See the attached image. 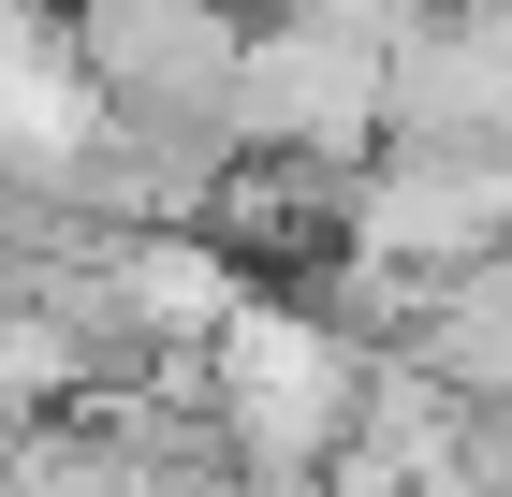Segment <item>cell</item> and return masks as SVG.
Listing matches in <instances>:
<instances>
[{
	"label": "cell",
	"instance_id": "6da1fadb",
	"mask_svg": "<svg viewBox=\"0 0 512 497\" xmlns=\"http://www.w3.org/2000/svg\"><path fill=\"white\" fill-rule=\"evenodd\" d=\"M205 410L235 424L249 468H337V439L366 410V351L308 293H235L205 337Z\"/></svg>",
	"mask_w": 512,
	"mask_h": 497
},
{
	"label": "cell",
	"instance_id": "7a4b0ae2",
	"mask_svg": "<svg viewBox=\"0 0 512 497\" xmlns=\"http://www.w3.org/2000/svg\"><path fill=\"white\" fill-rule=\"evenodd\" d=\"M337 249L381 278H454L512 249V147H454V132H381L337 191Z\"/></svg>",
	"mask_w": 512,
	"mask_h": 497
},
{
	"label": "cell",
	"instance_id": "3957f363",
	"mask_svg": "<svg viewBox=\"0 0 512 497\" xmlns=\"http://www.w3.org/2000/svg\"><path fill=\"white\" fill-rule=\"evenodd\" d=\"M235 147L249 161H322V176H352L381 147V30L352 15H264L235 44Z\"/></svg>",
	"mask_w": 512,
	"mask_h": 497
},
{
	"label": "cell",
	"instance_id": "277c9868",
	"mask_svg": "<svg viewBox=\"0 0 512 497\" xmlns=\"http://www.w3.org/2000/svg\"><path fill=\"white\" fill-rule=\"evenodd\" d=\"M381 132L512 147V0H425L381 30Z\"/></svg>",
	"mask_w": 512,
	"mask_h": 497
},
{
	"label": "cell",
	"instance_id": "5b68a950",
	"mask_svg": "<svg viewBox=\"0 0 512 497\" xmlns=\"http://www.w3.org/2000/svg\"><path fill=\"white\" fill-rule=\"evenodd\" d=\"M395 351H410L454 410L512 424V249H483V264L425 278V307H410V337H395Z\"/></svg>",
	"mask_w": 512,
	"mask_h": 497
}]
</instances>
